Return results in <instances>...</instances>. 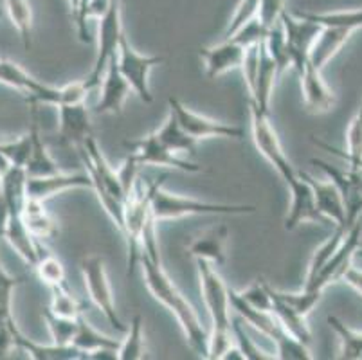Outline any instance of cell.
<instances>
[{"label":"cell","instance_id":"1","mask_svg":"<svg viewBox=\"0 0 362 360\" xmlns=\"http://www.w3.org/2000/svg\"><path fill=\"white\" fill-rule=\"evenodd\" d=\"M141 270H143L144 283L151 296L156 297L157 301L163 303L173 317L179 323L182 330L186 342L199 353L202 359H207V344H209V333L200 323V317L197 313L195 306L187 301L184 294L177 289V285L170 279L166 270L163 269L160 260H151L146 254H143L139 260Z\"/></svg>","mask_w":362,"mask_h":360},{"label":"cell","instance_id":"2","mask_svg":"<svg viewBox=\"0 0 362 360\" xmlns=\"http://www.w3.org/2000/svg\"><path fill=\"white\" fill-rule=\"evenodd\" d=\"M199 269L200 294L206 308L211 317V333L207 344V359L222 360L229 349L235 346L231 319V303H229V286L222 279L215 265L197 260Z\"/></svg>","mask_w":362,"mask_h":360},{"label":"cell","instance_id":"3","mask_svg":"<svg viewBox=\"0 0 362 360\" xmlns=\"http://www.w3.org/2000/svg\"><path fill=\"white\" fill-rule=\"evenodd\" d=\"M168 175H164L157 184L153 197H151V216L156 218V222H164V220H179L184 216H235V214H252L256 213V206L249 204H215L197 200L186 194L171 193L164 190V180Z\"/></svg>","mask_w":362,"mask_h":360},{"label":"cell","instance_id":"4","mask_svg":"<svg viewBox=\"0 0 362 360\" xmlns=\"http://www.w3.org/2000/svg\"><path fill=\"white\" fill-rule=\"evenodd\" d=\"M157 184H159V180L146 182V180L137 177L136 184L130 190L127 202H124V226L121 234L127 240L128 276L139 265L141 254H143L144 229L153 218L151 216V197H153Z\"/></svg>","mask_w":362,"mask_h":360},{"label":"cell","instance_id":"5","mask_svg":"<svg viewBox=\"0 0 362 360\" xmlns=\"http://www.w3.org/2000/svg\"><path fill=\"white\" fill-rule=\"evenodd\" d=\"M249 114H251V137L256 150L259 151L267 163L276 170V173L288 182L291 178L296 177L298 170L292 166L287 153L283 151L281 141L278 137L274 124L271 123V112L259 110L258 107L249 103Z\"/></svg>","mask_w":362,"mask_h":360},{"label":"cell","instance_id":"6","mask_svg":"<svg viewBox=\"0 0 362 360\" xmlns=\"http://www.w3.org/2000/svg\"><path fill=\"white\" fill-rule=\"evenodd\" d=\"M100 24H98V52L94 59V67L87 78V83L92 88H98L107 69L108 62L117 54L121 40L124 36L123 29V11H121L119 0H110L108 8L101 16H98Z\"/></svg>","mask_w":362,"mask_h":360},{"label":"cell","instance_id":"7","mask_svg":"<svg viewBox=\"0 0 362 360\" xmlns=\"http://www.w3.org/2000/svg\"><path fill=\"white\" fill-rule=\"evenodd\" d=\"M164 62H166V56L163 54L151 56L137 52L130 45L127 35L121 40L119 49H117L116 54V64L119 72L128 81L132 92L146 105L153 103V94H151L150 88V72L153 71V67L164 64Z\"/></svg>","mask_w":362,"mask_h":360},{"label":"cell","instance_id":"8","mask_svg":"<svg viewBox=\"0 0 362 360\" xmlns=\"http://www.w3.org/2000/svg\"><path fill=\"white\" fill-rule=\"evenodd\" d=\"M81 276H83L85 290H87L90 301L101 310L108 323H110L117 332H127V325H123L119 313L116 310L114 296H112V286L107 276V267L105 260L100 254H88L81 260Z\"/></svg>","mask_w":362,"mask_h":360},{"label":"cell","instance_id":"9","mask_svg":"<svg viewBox=\"0 0 362 360\" xmlns=\"http://www.w3.org/2000/svg\"><path fill=\"white\" fill-rule=\"evenodd\" d=\"M361 236L362 223L357 222L350 231H348L346 236L342 238L341 245L335 249V252L332 254L330 260L319 269V272L314 274L312 277H308V279H305L303 289L315 290V292H325L330 285L342 281V277H344L346 270L354 265L357 250L361 249Z\"/></svg>","mask_w":362,"mask_h":360},{"label":"cell","instance_id":"10","mask_svg":"<svg viewBox=\"0 0 362 360\" xmlns=\"http://www.w3.org/2000/svg\"><path fill=\"white\" fill-rule=\"evenodd\" d=\"M168 107L179 119L180 127L192 135L195 141H204V139H243L245 137V130L238 124L223 123V121H216L213 117L199 114V112L192 110L189 107L177 98L168 99Z\"/></svg>","mask_w":362,"mask_h":360},{"label":"cell","instance_id":"11","mask_svg":"<svg viewBox=\"0 0 362 360\" xmlns=\"http://www.w3.org/2000/svg\"><path fill=\"white\" fill-rule=\"evenodd\" d=\"M279 22H281L283 33H285V42H287L292 69H296V72H298L308 62L312 45L321 33V25L296 11L288 13V9L281 13Z\"/></svg>","mask_w":362,"mask_h":360},{"label":"cell","instance_id":"12","mask_svg":"<svg viewBox=\"0 0 362 360\" xmlns=\"http://www.w3.org/2000/svg\"><path fill=\"white\" fill-rule=\"evenodd\" d=\"M312 164L321 168L332 182L337 186L339 193L342 198V206L346 211V229L350 231L357 222H361L362 216V182H361V171L348 168L341 170L337 166L325 163L321 158H312Z\"/></svg>","mask_w":362,"mask_h":360},{"label":"cell","instance_id":"13","mask_svg":"<svg viewBox=\"0 0 362 360\" xmlns=\"http://www.w3.org/2000/svg\"><path fill=\"white\" fill-rule=\"evenodd\" d=\"M130 155L136 158V163L139 166H159V168H171V170L186 171V173H200L202 166L189 161L180 158V155L173 153L168 150L156 134H150L146 137L134 141V143H127Z\"/></svg>","mask_w":362,"mask_h":360},{"label":"cell","instance_id":"14","mask_svg":"<svg viewBox=\"0 0 362 360\" xmlns=\"http://www.w3.org/2000/svg\"><path fill=\"white\" fill-rule=\"evenodd\" d=\"M287 184L288 193H291V206L285 216V229L294 231L301 223L314 222V223H327V220L319 214L317 206H315L314 190L308 182L303 171H298L294 178H291Z\"/></svg>","mask_w":362,"mask_h":360},{"label":"cell","instance_id":"15","mask_svg":"<svg viewBox=\"0 0 362 360\" xmlns=\"http://www.w3.org/2000/svg\"><path fill=\"white\" fill-rule=\"evenodd\" d=\"M0 234L28 265H35L44 252V243L38 242L25 226L22 211L0 213Z\"/></svg>","mask_w":362,"mask_h":360},{"label":"cell","instance_id":"16","mask_svg":"<svg viewBox=\"0 0 362 360\" xmlns=\"http://www.w3.org/2000/svg\"><path fill=\"white\" fill-rule=\"evenodd\" d=\"M98 88H100V98L96 103V114H123L132 88L117 69L116 56L108 62Z\"/></svg>","mask_w":362,"mask_h":360},{"label":"cell","instance_id":"17","mask_svg":"<svg viewBox=\"0 0 362 360\" xmlns=\"http://www.w3.org/2000/svg\"><path fill=\"white\" fill-rule=\"evenodd\" d=\"M245 45L233 38H223L220 44L200 49V58L206 67L207 78H218L231 71H238L245 58Z\"/></svg>","mask_w":362,"mask_h":360},{"label":"cell","instance_id":"18","mask_svg":"<svg viewBox=\"0 0 362 360\" xmlns=\"http://www.w3.org/2000/svg\"><path fill=\"white\" fill-rule=\"evenodd\" d=\"M76 187L92 190L90 177L87 173H65V171H60V173L47 175V177H28L25 194H28V198L47 202L49 198L65 193L69 190H76Z\"/></svg>","mask_w":362,"mask_h":360},{"label":"cell","instance_id":"19","mask_svg":"<svg viewBox=\"0 0 362 360\" xmlns=\"http://www.w3.org/2000/svg\"><path fill=\"white\" fill-rule=\"evenodd\" d=\"M298 74L301 79L303 101L308 110L314 114H325V112L332 110L335 105V94L322 79V71L314 67L308 59L307 64L299 69Z\"/></svg>","mask_w":362,"mask_h":360},{"label":"cell","instance_id":"20","mask_svg":"<svg viewBox=\"0 0 362 360\" xmlns=\"http://www.w3.org/2000/svg\"><path fill=\"white\" fill-rule=\"evenodd\" d=\"M90 135V112L85 103L58 107V137L62 144L80 148Z\"/></svg>","mask_w":362,"mask_h":360},{"label":"cell","instance_id":"21","mask_svg":"<svg viewBox=\"0 0 362 360\" xmlns=\"http://www.w3.org/2000/svg\"><path fill=\"white\" fill-rule=\"evenodd\" d=\"M29 137H31V148H29L28 161H25V173L28 177H47V175L60 173L62 168L54 161V157L49 151L47 144L44 143L38 123V107L31 105V128H29Z\"/></svg>","mask_w":362,"mask_h":360},{"label":"cell","instance_id":"22","mask_svg":"<svg viewBox=\"0 0 362 360\" xmlns=\"http://www.w3.org/2000/svg\"><path fill=\"white\" fill-rule=\"evenodd\" d=\"M303 175H305V178L310 182L312 190H314L315 206H317L319 214L327 222H332L334 227L346 229V226H344V222H346V211H344V206H342V198L337 186L332 182L330 178L328 180H319V178L307 173V171H303Z\"/></svg>","mask_w":362,"mask_h":360},{"label":"cell","instance_id":"23","mask_svg":"<svg viewBox=\"0 0 362 360\" xmlns=\"http://www.w3.org/2000/svg\"><path fill=\"white\" fill-rule=\"evenodd\" d=\"M279 76V69L272 56L267 52L265 44H259V62L258 71L252 87L249 88V103L258 107L259 110L271 112V99L276 88V79Z\"/></svg>","mask_w":362,"mask_h":360},{"label":"cell","instance_id":"24","mask_svg":"<svg viewBox=\"0 0 362 360\" xmlns=\"http://www.w3.org/2000/svg\"><path fill=\"white\" fill-rule=\"evenodd\" d=\"M227 238H229V229L226 223H215L193 238V242L187 245V252L195 260H204L211 265L220 267L226 263Z\"/></svg>","mask_w":362,"mask_h":360},{"label":"cell","instance_id":"25","mask_svg":"<svg viewBox=\"0 0 362 360\" xmlns=\"http://www.w3.org/2000/svg\"><path fill=\"white\" fill-rule=\"evenodd\" d=\"M351 35L354 33L348 31V29L322 28L321 25V33L315 38L314 45L310 49V56H308L310 64L317 67L319 71H322L339 54V51L346 45Z\"/></svg>","mask_w":362,"mask_h":360},{"label":"cell","instance_id":"26","mask_svg":"<svg viewBox=\"0 0 362 360\" xmlns=\"http://www.w3.org/2000/svg\"><path fill=\"white\" fill-rule=\"evenodd\" d=\"M119 342L121 341H117L114 337L105 335L100 330L94 328L85 319L83 313L78 317V328H76V335L72 339V346L80 349L85 359H92V355L98 352H117Z\"/></svg>","mask_w":362,"mask_h":360},{"label":"cell","instance_id":"27","mask_svg":"<svg viewBox=\"0 0 362 360\" xmlns=\"http://www.w3.org/2000/svg\"><path fill=\"white\" fill-rule=\"evenodd\" d=\"M153 134H156V137L159 139L160 143H163L168 150L173 151V153L195 155L197 143H199V141H195L192 135L180 127L179 119L175 117V114L171 110L168 112L164 123L160 124Z\"/></svg>","mask_w":362,"mask_h":360},{"label":"cell","instance_id":"28","mask_svg":"<svg viewBox=\"0 0 362 360\" xmlns=\"http://www.w3.org/2000/svg\"><path fill=\"white\" fill-rule=\"evenodd\" d=\"M22 218L29 233L44 243L49 238H54L58 234V223L54 218L45 209V202L35 200V198H25L24 209H22Z\"/></svg>","mask_w":362,"mask_h":360},{"label":"cell","instance_id":"29","mask_svg":"<svg viewBox=\"0 0 362 360\" xmlns=\"http://www.w3.org/2000/svg\"><path fill=\"white\" fill-rule=\"evenodd\" d=\"M15 346L24 349L28 356L35 360H80L85 359L83 353L74 346H60V344H38L31 341L21 330H15Z\"/></svg>","mask_w":362,"mask_h":360},{"label":"cell","instance_id":"30","mask_svg":"<svg viewBox=\"0 0 362 360\" xmlns=\"http://www.w3.org/2000/svg\"><path fill=\"white\" fill-rule=\"evenodd\" d=\"M272 315L276 317V321L281 325V328L285 332L291 333L292 337H296L298 341L305 342V344H310L312 333L310 328L307 325V317L299 315L298 312L287 306L283 301H279L274 294V286H272Z\"/></svg>","mask_w":362,"mask_h":360},{"label":"cell","instance_id":"31","mask_svg":"<svg viewBox=\"0 0 362 360\" xmlns=\"http://www.w3.org/2000/svg\"><path fill=\"white\" fill-rule=\"evenodd\" d=\"M315 144H319V146H322L328 151H334L335 155H341L348 163V166L354 168V170L358 168V164L362 163V101L358 105L355 115L351 117L350 127L346 130V151L344 153L341 150H335V148L321 143V141H315Z\"/></svg>","mask_w":362,"mask_h":360},{"label":"cell","instance_id":"32","mask_svg":"<svg viewBox=\"0 0 362 360\" xmlns=\"http://www.w3.org/2000/svg\"><path fill=\"white\" fill-rule=\"evenodd\" d=\"M119 360H143L146 359V335H144V321L141 313H136L130 325L127 326V337L117 348Z\"/></svg>","mask_w":362,"mask_h":360},{"label":"cell","instance_id":"33","mask_svg":"<svg viewBox=\"0 0 362 360\" xmlns=\"http://www.w3.org/2000/svg\"><path fill=\"white\" fill-rule=\"evenodd\" d=\"M305 18L312 20L322 28H342L348 31H357L362 28V8L358 9H342V11H327V13H308L296 11Z\"/></svg>","mask_w":362,"mask_h":360},{"label":"cell","instance_id":"34","mask_svg":"<svg viewBox=\"0 0 362 360\" xmlns=\"http://www.w3.org/2000/svg\"><path fill=\"white\" fill-rule=\"evenodd\" d=\"M328 326L339 339V359L362 360V332L348 328L341 319L330 315L327 319Z\"/></svg>","mask_w":362,"mask_h":360},{"label":"cell","instance_id":"35","mask_svg":"<svg viewBox=\"0 0 362 360\" xmlns=\"http://www.w3.org/2000/svg\"><path fill=\"white\" fill-rule=\"evenodd\" d=\"M4 13L21 35L24 49L29 51L33 36V9L29 0H4Z\"/></svg>","mask_w":362,"mask_h":360},{"label":"cell","instance_id":"36","mask_svg":"<svg viewBox=\"0 0 362 360\" xmlns=\"http://www.w3.org/2000/svg\"><path fill=\"white\" fill-rule=\"evenodd\" d=\"M29 148H31V137L29 132L24 135H18L16 139H0V177L6 175V171L11 166H25Z\"/></svg>","mask_w":362,"mask_h":360},{"label":"cell","instance_id":"37","mask_svg":"<svg viewBox=\"0 0 362 360\" xmlns=\"http://www.w3.org/2000/svg\"><path fill=\"white\" fill-rule=\"evenodd\" d=\"M49 312L64 319H78L83 313L81 303L69 292L67 285L51 286V305Z\"/></svg>","mask_w":362,"mask_h":360},{"label":"cell","instance_id":"38","mask_svg":"<svg viewBox=\"0 0 362 360\" xmlns=\"http://www.w3.org/2000/svg\"><path fill=\"white\" fill-rule=\"evenodd\" d=\"M263 44H265L267 52L272 56V59L278 65L279 74L287 71V69H292V62L287 51V42H285V33H283L281 22H276L274 25L269 28V33H267V38L263 40Z\"/></svg>","mask_w":362,"mask_h":360},{"label":"cell","instance_id":"39","mask_svg":"<svg viewBox=\"0 0 362 360\" xmlns=\"http://www.w3.org/2000/svg\"><path fill=\"white\" fill-rule=\"evenodd\" d=\"M33 267H35L38 277H40L49 289L56 285H65V277H67L65 267L62 263V260H58V256H54V254L44 250L40 254V257H38V262Z\"/></svg>","mask_w":362,"mask_h":360},{"label":"cell","instance_id":"40","mask_svg":"<svg viewBox=\"0 0 362 360\" xmlns=\"http://www.w3.org/2000/svg\"><path fill=\"white\" fill-rule=\"evenodd\" d=\"M276 297L279 301H283L287 306H291L294 312H298L299 315L308 317L312 310L317 306V303L321 301L322 292H315V290H307L301 289V292H285V290L274 289Z\"/></svg>","mask_w":362,"mask_h":360},{"label":"cell","instance_id":"41","mask_svg":"<svg viewBox=\"0 0 362 360\" xmlns=\"http://www.w3.org/2000/svg\"><path fill=\"white\" fill-rule=\"evenodd\" d=\"M42 317H44L54 344L72 346V339H74L76 328H78V319H64V317L49 312V308L42 313Z\"/></svg>","mask_w":362,"mask_h":360},{"label":"cell","instance_id":"42","mask_svg":"<svg viewBox=\"0 0 362 360\" xmlns=\"http://www.w3.org/2000/svg\"><path fill=\"white\" fill-rule=\"evenodd\" d=\"M346 233L348 231L342 229V227H334V233H332V236L327 238V240H325V242H322L317 249H315V252L312 254V260H310V263H308L307 277H305V279H308V277H312L314 274L319 272V269H321V267L325 265L328 260H330V256L335 252V249L341 245L342 238L346 236Z\"/></svg>","mask_w":362,"mask_h":360},{"label":"cell","instance_id":"43","mask_svg":"<svg viewBox=\"0 0 362 360\" xmlns=\"http://www.w3.org/2000/svg\"><path fill=\"white\" fill-rule=\"evenodd\" d=\"M233 335H235V344L238 346V349L242 352L243 360H269L276 359L274 355H271L269 352L259 348L251 337L245 333V323L242 319H236L233 321Z\"/></svg>","mask_w":362,"mask_h":360},{"label":"cell","instance_id":"44","mask_svg":"<svg viewBox=\"0 0 362 360\" xmlns=\"http://www.w3.org/2000/svg\"><path fill=\"white\" fill-rule=\"evenodd\" d=\"M240 297L252 308L259 312H272V286L263 279H256L255 283L240 290Z\"/></svg>","mask_w":362,"mask_h":360},{"label":"cell","instance_id":"45","mask_svg":"<svg viewBox=\"0 0 362 360\" xmlns=\"http://www.w3.org/2000/svg\"><path fill=\"white\" fill-rule=\"evenodd\" d=\"M22 277H15L6 272L0 265V323H13V292L21 283Z\"/></svg>","mask_w":362,"mask_h":360},{"label":"cell","instance_id":"46","mask_svg":"<svg viewBox=\"0 0 362 360\" xmlns=\"http://www.w3.org/2000/svg\"><path fill=\"white\" fill-rule=\"evenodd\" d=\"M259 16V0H240L238 6L235 8V13L231 16V22L227 25L223 38H231L233 35L240 31L245 24H249L251 20Z\"/></svg>","mask_w":362,"mask_h":360},{"label":"cell","instance_id":"47","mask_svg":"<svg viewBox=\"0 0 362 360\" xmlns=\"http://www.w3.org/2000/svg\"><path fill=\"white\" fill-rule=\"evenodd\" d=\"M267 33H269V28L263 24L262 20H259V16H258V18L251 20L249 24L243 25V28L240 29L236 35H233L231 38L236 40L238 44L245 45V47H251V45L262 44L263 40L267 38Z\"/></svg>","mask_w":362,"mask_h":360},{"label":"cell","instance_id":"48","mask_svg":"<svg viewBox=\"0 0 362 360\" xmlns=\"http://www.w3.org/2000/svg\"><path fill=\"white\" fill-rule=\"evenodd\" d=\"M285 9H287L285 0H259V20L267 28H271L279 22V16Z\"/></svg>","mask_w":362,"mask_h":360},{"label":"cell","instance_id":"49","mask_svg":"<svg viewBox=\"0 0 362 360\" xmlns=\"http://www.w3.org/2000/svg\"><path fill=\"white\" fill-rule=\"evenodd\" d=\"M342 281L348 283L351 289L357 290V292L362 296V270L361 269L351 265L350 269L346 270V274H344V277H342Z\"/></svg>","mask_w":362,"mask_h":360},{"label":"cell","instance_id":"50","mask_svg":"<svg viewBox=\"0 0 362 360\" xmlns=\"http://www.w3.org/2000/svg\"><path fill=\"white\" fill-rule=\"evenodd\" d=\"M67 2H69V8H71L72 16H74L76 11L80 9V2H81V0H67Z\"/></svg>","mask_w":362,"mask_h":360},{"label":"cell","instance_id":"51","mask_svg":"<svg viewBox=\"0 0 362 360\" xmlns=\"http://www.w3.org/2000/svg\"><path fill=\"white\" fill-rule=\"evenodd\" d=\"M2 16H4V8H0V20H2Z\"/></svg>","mask_w":362,"mask_h":360},{"label":"cell","instance_id":"52","mask_svg":"<svg viewBox=\"0 0 362 360\" xmlns=\"http://www.w3.org/2000/svg\"><path fill=\"white\" fill-rule=\"evenodd\" d=\"M357 256H358V257H362V249H358V250H357Z\"/></svg>","mask_w":362,"mask_h":360},{"label":"cell","instance_id":"53","mask_svg":"<svg viewBox=\"0 0 362 360\" xmlns=\"http://www.w3.org/2000/svg\"><path fill=\"white\" fill-rule=\"evenodd\" d=\"M355 170H361V171H362V163L358 164V168H355Z\"/></svg>","mask_w":362,"mask_h":360},{"label":"cell","instance_id":"54","mask_svg":"<svg viewBox=\"0 0 362 360\" xmlns=\"http://www.w3.org/2000/svg\"><path fill=\"white\" fill-rule=\"evenodd\" d=\"M358 171H361V170H358ZM361 182H362V171H361Z\"/></svg>","mask_w":362,"mask_h":360}]
</instances>
